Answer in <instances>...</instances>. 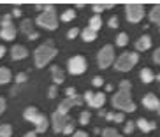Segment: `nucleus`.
Returning <instances> with one entry per match:
<instances>
[{
	"label": "nucleus",
	"instance_id": "48",
	"mask_svg": "<svg viewBox=\"0 0 160 137\" xmlns=\"http://www.w3.org/2000/svg\"><path fill=\"white\" fill-rule=\"evenodd\" d=\"M4 55H5V47H4V46H0V58L4 56Z\"/></svg>",
	"mask_w": 160,
	"mask_h": 137
},
{
	"label": "nucleus",
	"instance_id": "12",
	"mask_svg": "<svg viewBox=\"0 0 160 137\" xmlns=\"http://www.w3.org/2000/svg\"><path fill=\"white\" fill-rule=\"evenodd\" d=\"M0 37L4 39V41H12V39L16 37V28L14 25H5V27H2V30H0Z\"/></svg>",
	"mask_w": 160,
	"mask_h": 137
},
{
	"label": "nucleus",
	"instance_id": "7",
	"mask_svg": "<svg viewBox=\"0 0 160 137\" xmlns=\"http://www.w3.org/2000/svg\"><path fill=\"white\" fill-rule=\"evenodd\" d=\"M125 14H127V19L130 23H139L142 18H144V7L141 4H128L125 5Z\"/></svg>",
	"mask_w": 160,
	"mask_h": 137
},
{
	"label": "nucleus",
	"instance_id": "28",
	"mask_svg": "<svg viewBox=\"0 0 160 137\" xmlns=\"http://www.w3.org/2000/svg\"><path fill=\"white\" fill-rule=\"evenodd\" d=\"M90 118H92V116H90L88 111H83V113L79 114V123H81V125H88V123H90Z\"/></svg>",
	"mask_w": 160,
	"mask_h": 137
},
{
	"label": "nucleus",
	"instance_id": "13",
	"mask_svg": "<svg viewBox=\"0 0 160 137\" xmlns=\"http://www.w3.org/2000/svg\"><path fill=\"white\" fill-rule=\"evenodd\" d=\"M150 47H151V37L150 35H141V37L137 39V42H136L137 51H146V49H150Z\"/></svg>",
	"mask_w": 160,
	"mask_h": 137
},
{
	"label": "nucleus",
	"instance_id": "23",
	"mask_svg": "<svg viewBox=\"0 0 160 137\" xmlns=\"http://www.w3.org/2000/svg\"><path fill=\"white\" fill-rule=\"evenodd\" d=\"M76 18V11L74 9H67L62 12V21H65V23H69V21H72V19Z\"/></svg>",
	"mask_w": 160,
	"mask_h": 137
},
{
	"label": "nucleus",
	"instance_id": "9",
	"mask_svg": "<svg viewBox=\"0 0 160 137\" xmlns=\"http://www.w3.org/2000/svg\"><path fill=\"white\" fill-rule=\"evenodd\" d=\"M69 121H71V118L67 114H62L60 111L53 113V128H55V132H63V128L67 127Z\"/></svg>",
	"mask_w": 160,
	"mask_h": 137
},
{
	"label": "nucleus",
	"instance_id": "46",
	"mask_svg": "<svg viewBox=\"0 0 160 137\" xmlns=\"http://www.w3.org/2000/svg\"><path fill=\"white\" fill-rule=\"evenodd\" d=\"M37 37H39L37 32H33V33H30V35H28V39H32V41H33V39H37Z\"/></svg>",
	"mask_w": 160,
	"mask_h": 137
},
{
	"label": "nucleus",
	"instance_id": "18",
	"mask_svg": "<svg viewBox=\"0 0 160 137\" xmlns=\"http://www.w3.org/2000/svg\"><path fill=\"white\" fill-rule=\"evenodd\" d=\"M104 102H106V95L102 93V91H97L93 97V107L95 109H102Z\"/></svg>",
	"mask_w": 160,
	"mask_h": 137
},
{
	"label": "nucleus",
	"instance_id": "14",
	"mask_svg": "<svg viewBox=\"0 0 160 137\" xmlns=\"http://www.w3.org/2000/svg\"><path fill=\"white\" fill-rule=\"evenodd\" d=\"M28 55V51H27V47H23L21 44H18V46L12 47V51H11V56H12V60H21V58H25Z\"/></svg>",
	"mask_w": 160,
	"mask_h": 137
},
{
	"label": "nucleus",
	"instance_id": "40",
	"mask_svg": "<svg viewBox=\"0 0 160 137\" xmlns=\"http://www.w3.org/2000/svg\"><path fill=\"white\" fill-rule=\"evenodd\" d=\"M5 25H11V14H5L2 18V27H5Z\"/></svg>",
	"mask_w": 160,
	"mask_h": 137
},
{
	"label": "nucleus",
	"instance_id": "35",
	"mask_svg": "<svg viewBox=\"0 0 160 137\" xmlns=\"http://www.w3.org/2000/svg\"><path fill=\"white\" fill-rule=\"evenodd\" d=\"M78 33H79V28H71V30H69V33H67V37L74 39V37H78Z\"/></svg>",
	"mask_w": 160,
	"mask_h": 137
},
{
	"label": "nucleus",
	"instance_id": "36",
	"mask_svg": "<svg viewBox=\"0 0 160 137\" xmlns=\"http://www.w3.org/2000/svg\"><path fill=\"white\" fill-rule=\"evenodd\" d=\"M104 9H106V5H104V4H95V5H93L95 14H99V12H102Z\"/></svg>",
	"mask_w": 160,
	"mask_h": 137
},
{
	"label": "nucleus",
	"instance_id": "17",
	"mask_svg": "<svg viewBox=\"0 0 160 137\" xmlns=\"http://www.w3.org/2000/svg\"><path fill=\"white\" fill-rule=\"evenodd\" d=\"M81 37H83V41H86V42H92V41H95V39H97V32H95V30H92L88 27V28L83 30Z\"/></svg>",
	"mask_w": 160,
	"mask_h": 137
},
{
	"label": "nucleus",
	"instance_id": "41",
	"mask_svg": "<svg viewBox=\"0 0 160 137\" xmlns=\"http://www.w3.org/2000/svg\"><path fill=\"white\" fill-rule=\"evenodd\" d=\"M153 60H155L157 63H158V65H160V47H158V49H157L155 53H153Z\"/></svg>",
	"mask_w": 160,
	"mask_h": 137
},
{
	"label": "nucleus",
	"instance_id": "2",
	"mask_svg": "<svg viewBox=\"0 0 160 137\" xmlns=\"http://www.w3.org/2000/svg\"><path fill=\"white\" fill-rule=\"evenodd\" d=\"M35 23L46 30H57L58 19H57V9H55V5H46V11L39 14V18L35 19Z\"/></svg>",
	"mask_w": 160,
	"mask_h": 137
},
{
	"label": "nucleus",
	"instance_id": "27",
	"mask_svg": "<svg viewBox=\"0 0 160 137\" xmlns=\"http://www.w3.org/2000/svg\"><path fill=\"white\" fill-rule=\"evenodd\" d=\"M102 137H122V134H118L114 128H106L102 130Z\"/></svg>",
	"mask_w": 160,
	"mask_h": 137
},
{
	"label": "nucleus",
	"instance_id": "37",
	"mask_svg": "<svg viewBox=\"0 0 160 137\" xmlns=\"http://www.w3.org/2000/svg\"><path fill=\"white\" fill-rule=\"evenodd\" d=\"M134 127H136L134 121H127V125H125V134H130L132 130H134Z\"/></svg>",
	"mask_w": 160,
	"mask_h": 137
},
{
	"label": "nucleus",
	"instance_id": "45",
	"mask_svg": "<svg viewBox=\"0 0 160 137\" xmlns=\"http://www.w3.org/2000/svg\"><path fill=\"white\" fill-rule=\"evenodd\" d=\"M72 137H88V134H85V132H76Z\"/></svg>",
	"mask_w": 160,
	"mask_h": 137
},
{
	"label": "nucleus",
	"instance_id": "6",
	"mask_svg": "<svg viewBox=\"0 0 160 137\" xmlns=\"http://www.w3.org/2000/svg\"><path fill=\"white\" fill-rule=\"evenodd\" d=\"M97 60H99L100 69H108L111 63H114V49H113V46H104L99 51V55H97Z\"/></svg>",
	"mask_w": 160,
	"mask_h": 137
},
{
	"label": "nucleus",
	"instance_id": "5",
	"mask_svg": "<svg viewBox=\"0 0 160 137\" xmlns=\"http://www.w3.org/2000/svg\"><path fill=\"white\" fill-rule=\"evenodd\" d=\"M137 60H139V55H137V53H123V55H120V56L116 58L114 69L120 71V72H127V71H130V69H134Z\"/></svg>",
	"mask_w": 160,
	"mask_h": 137
},
{
	"label": "nucleus",
	"instance_id": "39",
	"mask_svg": "<svg viewBox=\"0 0 160 137\" xmlns=\"http://www.w3.org/2000/svg\"><path fill=\"white\" fill-rule=\"evenodd\" d=\"M65 93H67V99H71V97H76V88H72V86H71V88H67Z\"/></svg>",
	"mask_w": 160,
	"mask_h": 137
},
{
	"label": "nucleus",
	"instance_id": "51",
	"mask_svg": "<svg viewBox=\"0 0 160 137\" xmlns=\"http://www.w3.org/2000/svg\"><path fill=\"white\" fill-rule=\"evenodd\" d=\"M157 79H158V81H160V74H158V76H157Z\"/></svg>",
	"mask_w": 160,
	"mask_h": 137
},
{
	"label": "nucleus",
	"instance_id": "10",
	"mask_svg": "<svg viewBox=\"0 0 160 137\" xmlns=\"http://www.w3.org/2000/svg\"><path fill=\"white\" fill-rule=\"evenodd\" d=\"M81 104H83V97H79V95H76V97H71V99L62 100L57 111H60L62 114H67L71 107H74V105H81Z\"/></svg>",
	"mask_w": 160,
	"mask_h": 137
},
{
	"label": "nucleus",
	"instance_id": "21",
	"mask_svg": "<svg viewBox=\"0 0 160 137\" xmlns=\"http://www.w3.org/2000/svg\"><path fill=\"white\" fill-rule=\"evenodd\" d=\"M9 81H11V71L5 69V67H2V69H0V85H5V83H9Z\"/></svg>",
	"mask_w": 160,
	"mask_h": 137
},
{
	"label": "nucleus",
	"instance_id": "1",
	"mask_svg": "<svg viewBox=\"0 0 160 137\" xmlns=\"http://www.w3.org/2000/svg\"><path fill=\"white\" fill-rule=\"evenodd\" d=\"M58 49L51 44V41H48V42H44L42 46H39L37 49H35V65L39 67V69H42V67H46L49 61L53 60V58L57 56Z\"/></svg>",
	"mask_w": 160,
	"mask_h": 137
},
{
	"label": "nucleus",
	"instance_id": "24",
	"mask_svg": "<svg viewBox=\"0 0 160 137\" xmlns=\"http://www.w3.org/2000/svg\"><path fill=\"white\" fill-rule=\"evenodd\" d=\"M21 32L27 33V35L33 33V30H32V21H30V19H25V21H21Z\"/></svg>",
	"mask_w": 160,
	"mask_h": 137
},
{
	"label": "nucleus",
	"instance_id": "26",
	"mask_svg": "<svg viewBox=\"0 0 160 137\" xmlns=\"http://www.w3.org/2000/svg\"><path fill=\"white\" fill-rule=\"evenodd\" d=\"M116 44H118L120 47L127 46V44H128V35H127V33H118V37H116Z\"/></svg>",
	"mask_w": 160,
	"mask_h": 137
},
{
	"label": "nucleus",
	"instance_id": "11",
	"mask_svg": "<svg viewBox=\"0 0 160 137\" xmlns=\"http://www.w3.org/2000/svg\"><path fill=\"white\" fill-rule=\"evenodd\" d=\"M142 105L146 109H150V111H157L160 114V100L157 99V95L153 93H148L144 95V99H142Z\"/></svg>",
	"mask_w": 160,
	"mask_h": 137
},
{
	"label": "nucleus",
	"instance_id": "16",
	"mask_svg": "<svg viewBox=\"0 0 160 137\" xmlns=\"http://www.w3.org/2000/svg\"><path fill=\"white\" fill-rule=\"evenodd\" d=\"M51 74H53V81H55V85H60V83H63V79H65V74H63V71H62L60 67H53Z\"/></svg>",
	"mask_w": 160,
	"mask_h": 137
},
{
	"label": "nucleus",
	"instance_id": "34",
	"mask_svg": "<svg viewBox=\"0 0 160 137\" xmlns=\"http://www.w3.org/2000/svg\"><path fill=\"white\" fill-rule=\"evenodd\" d=\"M58 95V88H57V85H53L51 88H49V99H55Z\"/></svg>",
	"mask_w": 160,
	"mask_h": 137
},
{
	"label": "nucleus",
	"instance_id": "15",
	"mask_svg": "<svg viewBox=\"0 0 160 137\" xmlns=\"http://www.w3.org/2000/svg\"><path fill=\"white\" fill-rule=\"evenodd\" d=\"M137 127L141 128L142 132H151V130L157 128V123L155 121H148V120H144V118H139L137 120Z\"/></svg>",
	"mask_w": 160,
	"mask_h": 137
},
{
	"label": "nucleus",
	"instance_id": "44",
	"mask_svg": "<svg viewBox=\"0 0 160 137\" xmlns=\"http://www.w3.org/2000/svg\"><path fill=\"white\" fill-rule=\"evenodd\" d=\"M106 120H109V121H114V113H108V114H106Z\"/></svg>",
	"mask_w": 160,
	"mask_h": 137
},
{
	"label": "nucleus",
	"instance_id": "20",
	"mask_svg": "<svg viewBox=\"0 0 160 137\" xmlns=\"http://www.w3.org/2000/svg\"><path fill=\"white\" fill-rule=\"evenodd\" d=\"M150 21L151 23H157L160 25V5H155L150 12Z\"/></svg>",
	"mask_w": 160,
	"mask_h": 137
},
{
	"label": "nucleus",
	"instance_id": "42",
	"mask_svg": "<svg viewBox=\"0 0 160 137\" xmlns=\"http://www.w3.org/2000/svg\"><path fill=\"white\" fill-rule=\"evenodd\" d=\"M123 120H125V116H123L122 113H118V114H114V121H116V123H122Z\"/></svg>",
	"mask_w": 160,
	"mask_h": 137
},
{
	"label": "nucleus",
	"instance_id": "4",
	"mask_svg": "<svg viewBox=\"0 0 160 137\" xmlns=\"http://www.w3.org/2000/svg\"><path fill=\"white\" fill-rule=\"evenodd\" d=\"M113 105L120 111L125 113H134L136 111V104L130 99V90H120L116 95L113 97Z\"/></svg>",
	"mask_w": 160,
	"mask_h": 137
},
{
	"label": "nucleus",
	"instance_id": "3",
	"mask_svg": "<svg viewBox=\"0 0 160 137\" xmlns=\"http://www.w3.org/2000/svg\"><path fill=\"white\" fill-rule=\"evenodd\" d=\"M23 118L27 120V121L33 123L35 127H37V134H42L48 130V118L44 116L42 113H39L35 107H28V109H25V113H23Z\"/></svg>",
	"mask_w": 160,
	"mask_h": 137
},
{
	"label": "nucleus",
	"instance_id": "38",
	"mask_svg": "<svg viewBox=\"0 0 160 137\" xmlns=\"http://www.w3.org/2000/svg\"><path fill=\"white\" fill-rule=\"evenodd\" d=\"M109 27H111V28H118V18L116 16H113V18L109 19Z\"/></svg>",
	"mask_w": 160,
	"mask_h": 137
},
{
	"label": "nucleus",
	"instance_id": "33",
	"mask_svg": "<svg viewBox=\"0 0 160 137\" xmlns=\"http://www.w3.org/2000/svg\"><path fill=\"white\" fill-rule=\"evenodd\" d=\"M72 132H74V123L69 121V123H67V127L63 128V134H72Z\"/></svg>",
	"mask_w": 160,
	"mask_h": 137
},
{
	"label": "nucleus",
	"instance_id": "31",
	"mask_svg": "<svg viewBox=\"0 0 160 137\" xmlns=\"http://www.w3.org/2000/svg\"><path fill=\"white\" fill-rule=\"evenodd\" d=\"M92 85L99 88V86H102V85H104V79H102V77H99V76H97V77H93V79H92Z\"/></svg>",
	"mask_w": 160,
	"mask_h": 137
},
{
	"label": "nucleus",
	"instance_id": "32",
	"mask_svg": "<svg viewBox=\"0 0 160 137\" xmlns=\"http://www.w3.org/2000/svg\"><path fill=\"white\" fill-rule=\"evenodd\" d=\"M130 81H127V79H123L122 83H120V90H130Z\"/></svg>",
	"mask_w": 160,
	"mask_h": 137
},
{
	"label": "nucleus",
	"instance_id": "22",
	"mask_svg": "<svg viewBox=\"0 0 160 137\" xmlns=\"http://www.w3.org/2000/svg\"><path fill=\"white\" fill-rule=\"evenodd\" d=\"M100 27H102V19H100V16H99V14H95L93 18L90 19V28L97 32V30H99Z\"/></svg>",
	"mask_w": 160,
	"mask_h": 137
},
{
	"label": "nucleus",
	"instance_id": "25",
	"mask_svg": "<svg viewBox=\"0 0 160 137\" xmlns=\"http://www.w3.org/2000/svg\"><path fill=\"white\" fill-rule=\"evenodd\" d=\"M12 135V127L11 125H0V137H11Z\"/></svg>",
	"mask_w": 160,
	"mask_h": 137
},
{
	"label": "nucleus",
	"instance_id": "29",
	"mask_svg": "<svg viewBox=\"0 0 160 137\" xmlns=\"http://www.w3.org/2000/svg\"><path fill=\"white\" fill-rule=\"evenodd\" d=\"M93 97H95L93 91H86L85 93V100H86V104H88L90 107H93Z\"/></svg>",
	"mask_w": 160,
	"mask_h": 137
},
{
	"label": "nucleus",
	"instance_id": "8",
	"mask_svg": "<svg viewBox=\"0 0 160 137\" xmlns=\"http://www.w3.org/2000/svg\"><path fill=\"white\" fill-rule=\"evenodd\" d=\"M67 67H69V72L71 74H83L86 71V58L78 55V56H72L71 60L67 61Z\"/></svg>",
	"mask_w": 160,
	"mask_h": 137
},
{
	"label": "nucleus",
	"instance_id": "47",
	"mask_svg": "<svg viewBox=\"0 0 160 137\" xmlns=\"http://www.w3.org/2000/svg\"><path fill=\"white\" fill-rule=\"evenodd\" d=\"M12 14H14V16H21V11H19V9H18V7H16V9H14V11H12Z\"/></svg>",
	"mask_w": 160,
	"mask_h": 137
},
{
	"label": "nucleus",
	"instance_id": "50",
	"mask_svg": "<svg viewBox=\"0 0 160 137\" xmlns=\"http://www.w3.org/2000/svg\"><path fill=\"white\" fill-rule=\"evenodd\" d=\"M106 91H113V85L109 83V85H106Z\"/></svg>",
	"mask_w": 160,
	"mask_h": 137
},
{
	"label": "nucleus",
	"instance_id": "19",
	"mask_svg": "<svg viewBox=\"0 0 160 137\" xmlns=\"http://www.w3.org/2000/svg\"><path fill=\"white\" fill-rule=\"evenodd\" d=\"M141 79H142V83H151V81L157 79V77L153 76V71L146 67V69H142V71H141Z\"/></svg>",
	"mask_w": 160,
	"mask_h": 137
},
{
	"label": "nucleus",
	"instance_id": "30",
	"mask_svg": "<svg viewBox=\"0 0 160 137\" xmlns=\"http://www.w3.org/2000/svg\"><path fill=\"white\" fill-rule=\"evenodd\" d=\"M25 81H27V74H25V72H19L18 76H16V83L21 85V83H25Z\"/></svg>",
	"mask_w": 160,
	"mask_h": 137
},
{
	"label": "nucleus",
	"instance_id": "49",
	"mask_svg": "<svg viewBox=\"0 0 160 137\" xmlns=\"http://www.w3.org/2000/svg\"><path fill=\"white\" fill-rule=\"evenodd\" d=\"M25 137H37V132H28Z\"/></svg>",
	"mask_w": 160,
	"mask_h": 137
},
{
	"label": "nucleus",
	"instance_id": "43",
	"mask_svg": "<svg viewBox=\"0 0 160 137\" xmlns=\"http://www.w3.org/2000/svg\"><path fill=\"white\" fill-rule=\"evenodd\" d=\"M4 109H5V99H2V97H0V114L4 113Z\"/></svg>",
	"mask_w": 160,
	"mask_h": 137
}]
</instances>
